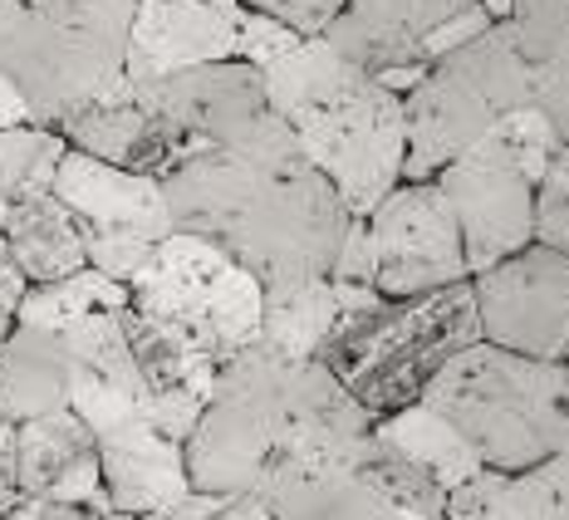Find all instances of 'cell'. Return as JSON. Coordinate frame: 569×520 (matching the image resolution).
<instances>
[{
  "instance_id": "obj_3",
  "label": "cell",
  "mask_w": 569,
  "mask_h": 520,
  "mask_svg": "<svg viewBox=\"0 0 569 520\" xmlns=\"http://www.w3.org/2000/svg\"><path fill=\"white\" fill-rule=\"evenodd\" d=\"M266 74L270 109L300 133L305 152L343 207L369 221L378 202L402 182L408 162V109L402 93L383 89L369 69L343 59L325 34H305Z\"/></svg>"
},
{
  "instance_id": "obj_1",
  "label": "cell",
  "mask_w": 569,
  "mask_h": 520,
  "mask_svg": "<svg viewBox=\"0 0 569 520\" xmlns=\"http://www.w3.org/2000/svg\"><path fill=\"white\" fill-rule=\"evenodd\" d=\"M373 422L325 359L251 344L221 363L187 471L197 491L260 496L276 520H300L359 471Z\"/></svg>"
},
{
  "instance_id": "obj_2",
  "label": "cell",
  "mask_w": 569,
  "mask_h": 520,
  "mask_svg": "<svg viewBox=\"0 0 569 520\" xmlns=\"http://www.w3.org/2000/svg\"><path fill=\"white\" fill-rule=\"evenodd\" d=\"M177 231L207 236L251 266L266 286L335 276L353 211L310 162L300 133L270 113L251 138L201 152L168 182Z\"/></svg>"
},
{
  "instance_id": "obj_32",
  "label": "cell",
  "mask_w": 569,
  "mask_h": 520,
  "mask_svg": "<svg viewBox=\"0 0 569 520\" xmlns=\"http://www.w3.org/2000/svg\"><path fill=\"white\" fill-rule=\"evenodd\" d=\"M501 487L506 471L486 467L457 491H447V520H501Z\"/></svg>"
},
{
  "instance_id": "obj_8",
  "label": "cell",
  "mask_w": 569,
  "mask_h": 520,
  "mask_svg": "<svg viewBox=\"0 0 569 520\" xmlns=\"http://www.w3.org/2000/svg\"><path fill=\"white\" fill-rule=\"evenodd\" d=\"M270 109L266 74L246 59H217L182 74H168L148 99V128H142L128 168L142 177L168 182L177 168H187L201 152L231 148L251 138Z\"/></svg>"
},
{
  "instance_id": "obj_36",
  "label": "cell",
  "mask_w": 569,
  "mask_h": 520,
  "mask_svg": "<svg viewBox=\"0 0 569 520\" xmlns=\"http://www.w3.org/2000/svg\"><path fill=\"white\" fill-rule=\"evenodd\" d=\"M16 437L20 428L10 418H0V516H10L26 491H20V452H16Z\"/></svg>"
},
{
  "instance_id": "obj_7",
  "label": "cell",
  "mask_w": 569,
  "mask_h": 520,
  "mask_svg": "<svg viewBox=\"0 0 569 520\" xmlns=\"http://www.w3.org/2000/svg\"><path fill=\"white\" fill-rule=\"evenodd\" d=\"M128 290H133V310L177 324L217 363L260 344L266 280L207 236L172 231Z\"/></svg>"
},
{
  "instance_id": "obj_34",
  "label": "cell",
  "mask_w": 569,
  "mask_h": 520,
  "mask_svg": "<svg viewBox=\"0 0 569 520\" xmlns=\"http://www.w3.org/2000/svg\"><path fill=\"white\" fill-rule=\"evenodd\" d=\"M246 6H256V10H266V16L284 20V26H295L300 34H325L349 0H246Z\"/></svg>"
},
{
  "instance_id": "obj_23",
  "label": "cell",
  "mask_w": 569,
  "mask_h": 520,
  "mask_svg": "<svg viewBox=\"0 0 569 520\" xmlns=\"http://www.w3.org/2000/svg\"><path fill=\"white\" fill-rule=\"evenodd\" d=\"M133 304V290L123 280L103 276V270H79L69 280H50V286H30L26 300H20L16 319L34 329H50V334H69L93 314H118Z\"/></svg>"
},
{
  "instance_id": "obj_37",
  "label": "cell",
  "mask_w": 569,
  "mask_h": 520,
  "mask_svg": "<svg viewBox=\"0 0 569 520\" xmlns=\"http://www.w3.org/2000/svg\"><path fill=\"white\" fill-rule=\"evenodd\" d=\"M103 516H109V511H99V506H74V501H50V496H26L16 511L0 516V520H103Z\"/></svg>"
},
{
  "instance_id": "obj_14",
  "label": "cell",
  "mask_w": 569,
  "mask_h": 520,
  "mask_svg": "<svg viewBox=\"0 0 569 520\" xmlns=\"http://www.w3.org/2000/svg\"><path fill=\"white\" fill-rule=\"evenodd\" d=\"M236 59V20L217 10V0H142L128 40V79L138 103L148 99L168 74L197 64Z\"/></svg>"
},
{
  "instance_id": "obj_26",
  "label": "cell",
  "mask_w": 569,
  "mask_h": 520,
  "mask_svg": "<svg viewBox=\"0 0 569 520\" xmlns=\"http://www.w3.org/2000/svg\"><path fill=\"white\" fill-rule=\"evenodd\" d=\"M54 128L69 138V148L128 168L142 128H148V109H142V103H84V109L59 118Z\"/></svg>"
},
{
  "instance_id": "obj_33",
  "label": "cell",
  "mask_w": 569,
  "mask_h": 520,
  "mask_svg": "<svg viewBox=\"0 0 569 520\" xmlns=\"http://www.w3.org/2000/svg\"><path fill=\"white\" fill-rule=\"evenodd\" d=\"M530 103L550 118L560 143H569V50L536 64V89H530Z\"/></svg>"
},
{
  "instance_id": "obj_21",
  "label": "cell",
  "mask_w": 569,
  "mask_h": 520,
  "mask_svg": "<svg viewBox=\"0 0 569 520\" xmlns=\"http://www.w3.org/2000/svg\"><path fill=\"white\" fill-rule=\"evenodd\" d=\"M373 432L383 437L398 457H408L412 467H422L427 477L447 491H457L461 481H471L477 471H486L481 452L467 442V432H461L447 412H437L432 403H412L402 412H388V418L373 422Z\"/></svg>"
},
{
  "instance_id": "obj_9",
  "label": "cell",
  "mask_w": 569,
  "mask_h": 520,
  "mask_svg": "<svg viewBox=\"0 0 569 520\" xmlns=\"http://www.w3.org/2000/svg\"><path fill=\"white\" fill-rule=\"evenodd\" d=\"M54 192L84 221L89 266L123 280V286H133V276L177 231L168 192H162L158 177H142L133 168H118V162L89 158L79 148H69Z\"/></svg>"
},
{
  "instance_id": "obj_24",
  "label": "cell",
  "mask_w": 569,
  "mask_h": 520,
  "mask_svg": "<svg viewBox=\"0 0 569 520\" xmlns=\"http://www.w3.org/2000/svg\"><path fill=\"white\" fill-rule=\"evenodd\" d=\"M69 158V138L54 123H20L0 133V197L10 207L54 192L59 168Z\"/></svg>"
},
{
  "instance_id": "obj_42",
  "label": "cell",
  "mask_w": 569,
  "mask_h": 520,
  "mask_svg": "<svg viewBox=\"0 0 569 520\" xmlns=\"http://www.w3.org/2000/svg\"><path fill=\"white\" fill-rule=\"evenodd\" d=\"M565 369H569V363H565Z\"/></svg>"
},
{
  "instance_id": "obj_12",
  "label": "cell",
  "mask_w": 569,
  "mask_h": 520,
  "mask_svg": "<svg viewBox=\"0 0 569 520\" xmlns=\"http://www.w3.org/2000/svg\"><path fill=\"white\" fill-rule=\"evenodd\" d=\"M437 187L457 211L471 276L536 246V182L526 172L486 158H461L447 172H437Z\"/></svg>"
},
{
  "instance_id": "obj_41",
  "label": "cell",
  "mask_w": 569,
  "mask_h": 520,
  "mask_svg": "<svg viewBox=\"0 0 569 520\" xmlns=\"http://www.w3.org/2000/svg\"><path fill=\"white\" fill-rule=\"evenodd\" d=\"M6 217H10V202L0 197V236H6Z\"/></svg>"
},
{
  "instance_id": "obj_28",
  "label": "cell",
  "mask_w": 569,
  "mask_h": 520,
  "mask_svg": "<svg viewBox=\"0 0 569 520\" xmlns=\"http://www.w3.org/2000/svg\"><path fill=\"white\" fill-rule=\"evenodd\" d=\"M506 26H511L520 54L530 64H545L569 50V0H516Z\"/></svg>"
},
{
  "instance_id": "obj_27",
  "label": "cell",
  "mask_w": 569,
  "mask_h": 520,
  "mask_svg": "<svg viewBox=\"0 0 569 520\" xmlns=\"http://www.w3.org/2000/svg\"><path fill=\"white\" fill-rule=\"evenodd\" d=\"M501 520H569V447L526 471H506Z\"/></svg>"
},
{
  "instance_id": "obj_35",
  "label": "cell",
  "mask_w": 569,
  "mask_h": 520,
  "mask_svg": "<svg viewBox=\"0 0 569 520\" xmlns=\"http://www.w3.org/2000/svg\"><path fill=\"white\" fill-rule=\"evenodd\" d=\"M329 280H353V286H378V251H373V231L363 217H353L349 236H343V251L335 260V276Z\"/></svg>"
},
{
  "instance_id": "obj_38",
  "label": "cell",
  "mask_w": 569,
  "mask_h": 520,
  "mask_svg": "<svg viewBox=\"0 0 569 520\" xmlns=\"http://www.w3.org/2000/svg\"><path fill=\"white\" fill-rule=\"evenodd\" d=\"M20 123H34V109H30L26 93H20L16 79L0 69V133H6V128H20Z\"/></svg>"
},
{
  "instance_id": "obj_19",
  "label": "cell",
  "mask_w": 569,
  "mask_h": 520,
  "mask_svg": "<svg viewBox=\"0 0 569 520\" xmlns=\"http://www.w3.org/2000/svg\"><path fill=\"white\" fill-rule=\"evenodd\" d=\"M0 241L16 256V266L26 270L30 286H50V280H69L79 270H89V231L59 192L10 207Z\"/></svg>"
},
{
  "instance_id": "obj_18",
  "label": "cell",
  "mask_w": 569,
  "mask_h": 520,
  "mask_svg": "<svg viewBox=\"0 0 569 520\" xmlns=\"http://www.w3.org/2000/svg\"><path fill=\"white\" fill-rule=\"evenodd\" d=\"M64 408H74V353L64 334L16 324L0 344V418L20 428Z\"/></svg>"
},
{
  "instance_id": "obj_4",
  "label": "cell",
  "mask_w": 569,
  "mask_h": 520,
  "mask_svg": "<svg viewBox=\"0 0 569 520\" xmlns=\"http://www.w3.org/2000/svg\"><path fill=\"white\" fill-rule=\"evenodd\" d=\"M481 339L477 286L461 280L447 290L378 300L369 310L339 319L319 359L339 373V383L359 398L373 418L422 403L437 373Z\"/></svg>"
},
{
  "instance_id": "obj_16",
  "label": "cell",
  "mask_w": 569,
  "mask_h": 520,
  "mask_svg": "<svg viewBox=\"0 0 569 520\" xmlns=\"http://www.w3.org/2000/svg\"><path fill=\"white\" fill-rule=\"evenodd\" d=\"M16 452H20V491L26 496H50V501L113 511L109 491H103L99 432H93L74 408L20 422Z\"/></svg>"
},
{
  "instance_id": "obj_10",
  "label": "cell",
  "mask_w": 569,
  "mask_h": 520,
  "mask_svg": "<svg viewBox=\"0 0 569 520\" xmlns=\"http://www.w3.org/2000/svg\"><path fill=\"white\" fill-rule=\"evenodd\" d=\"M369 231L378 251V290L388 300L471 280L457 211L437 182H398L369 217Z\"/></svg>"
},
{
  "instance_id": "obj_39",
  "label": "cell",
  "mask_w": 569,
  "mask_h": 520,
  "mask_svg": "<svg viewBox=\"0 0 569 520\" xmlns=\"http://www.w3.org/2000/svg\"><path fill=\"white\" fill-rule=\"evenodd\" d=\"M20 10H26V0H0V44L10 40V30H16Z\"/></svg>"
},
{
  "instance_id": "obj_29",
  "label": "cell",
  "mask_w": 569,
  "mask_h": 520,
  "mask_svg": "<svg viewBox=\"0 0 569 520\" xmlns=\"http://www.w3.org/2000/svg\"><path fill=\"white\" fill-rule=\"evenodd\" d=\"M300 40L305 34L295 26H284V20L266 16V10H256V6H246L241 20H236V59H246V64H256V69L280 64L290 50H300Z\"/></svg>"
},
{
  "instance_id": "obj_5",
  "label": "cell",
  "mask_w": 569,
  "mask_h": 520,
  "mask_svg": "<svg viewBox=\"0 0 569 520\" xmlns=\"http://www.w3.org/2000/svg\"><path fill=\"white\" fill-rule=\"evenodd\" d=\"M142 0H26L0 69L30 99L34 123H59L84 103H138L128 79Z\"/></svg>"
},
{
  "instance_id": "obj_20",
  "label": "cell",
  "mask_w": 569,
  "mask_h": 520,
  "mask_svg": "<svg viewBox=\"0 0 569 520\" xmlns=\"http://www.w3.org/2000/svg\"><path fill=\"white\" fill-rule=\"evenodd\" d=\"M123 329H128V344H133V359H138V373L148 383V393H192V398H207L217 393V373L221 363L211 359L207 349L197 344L192 334H182L168 319H152L128 304L123 314Z\"/></svg>"
},
{
  "instance_id": "obj_40",
  "label": "cell",
  "mask_w": 569,
  "mask_h": 520,
  "mask_svg": "<svg viewBox=\"0 0 569 520\" xmlns=\"http://www.w3.org/2000/svg\"><path fill=\"white\" fill-rule=\"evenodd\" d=\"M16 324H20L16 310H0V344H6V339H10V329H16Z\"/></svg>"
},
{
  "instance_id": "obj_30",
  "label": "cell",
  "mask_w": 569,
  "mask_h": 520,
  "mask_svg": "<svg viewBox=\"0 0 569 520\" xmlns=\"http://www.w3.org/2000/svg\"><path fill=\"white\" fill-rule=\"evenodd\" d=\"M536 241L569 256V143L555 152L550 172L536 187Z\"/></svg>"
},
{
  "instance_id": "obj_15",
  "label": "cell",
  "mask_w": 569,
  "mask_h": 520,
  "mask_svg": "<svg viewBox=\"0 0 569 520\" xmlns=\"http://www.w3.org/2000/svg\"><path fill=\"white\" fill-rule=\"evenodd\" d=\"M103 491L118 516H152L187 501L192 471H187V442H172L148 418H128L99 432Z\"/></svg>"
},
{
  "instance_id": "obj_22",
  "label": "cell",
  "mask_w": 569,
  "mask_h": 520,
  "mask_svg": "<svg viewBox=\"0 0 569 520\" xmlns=\"http://www.w3.org/2000/svg\"><path fill=\"white\" fill-rule=\"evenodd\" d=\"M339 319H343V304H339V286L329 276L266 286L260 344L284 353V359H319L329 334L339 329Z\"/></svg>"
},
{
  "instance_id": "obj_31",
  "label": "cell",
  "mask_w": 569,
  "mask_h": 520,
  "mask_svg": "<svg viewBox=\"0 0 569 520\" xmlns=\"http://www.w3.org/2000/svg\"><path fill=\"white\" fill-rule=\"evenodd\" d=\"M103 520H276L266 511L260 496H221V491H192L187 501L168 506V511H152V516H118L109 511Z\"/></svg>"
},
{
  "instance_id": "obj_11",
  "label": "cell",
  "mask_w": 569,
  "mask_h": 520,
  "mask_svg": "<svg viewBox=\"0 0 569 520\" xmlns=\"http://www.w3.org/2000/svg\"><path fill=\"white\" fill-rule=\"evenodd\" d=\"M486 344L526 359L569 363V256L555 246H526L520 256L471 276Z\"/></svg>"
},
{
  "instance_id": "obj_25",
  "label": "cell",
  "mask_w": 569,
  "mask_h": 520,
  "mask_svg": "<svg viewBox=\"0 0 569 520\" xmlns=\"http://www.w3.org/2000/svg\"><path fill=\"white\" fill-rule=\"evenodd\" d=\"M560 148L565 143H560V133H555V123L536 109V103H526V109H511V113L496 118L491 133H486L467 158H486V162H501V168H516L540 187V177L550 172V162Z\"/></svg>"
},
{
  "instance_id": "obj_17",
  "label": "cell",
  "mask_w": 569,
  "mask_h": 520,
  "mask_svg": "<svg viewBox=\"0 0 569 520\" xmlns=\"http://www.w3.org/2000/svg\"><path fill=\"white\" fill-rule=\"evenodd\" d=\"M300 520H447V487L373 432L359 471Z\"/></svg>"
},
{
  "instance_id": "obj_13",
  "label": "cell",
  "mask_w": 569,
  "mask_h": 520,
  "mask_svg": "<svg viewBox=\"0 0 569 520\" xmlns=\"http://www.w3.org/2000/svg\"><path fill=\"white\" fill-rule=\"evenodd\" d=\"M402 109H408L402 182H437V172H447L452 162L467 158L501 118L491 93L477 79L461 74V69H452L447 59H437L427 69V79L402 99Z\"/></svg>"
},
{
  "instance_id": "obj_6",
  "label": "cell",
  "mask_w": 569,
  "mask_h": 520,
  "mask_svg": "<svg viewBox=\"0 0 569 520\" xmlns=\"http://www.w3.org/2000/svg\"><path fill=\"white\" fill-rule=\"evenodd\" d=\"M422 403L447 412L496 471H526L569 447V369L486 339L437 373Z\"/></svg>"
}]
</instances>
